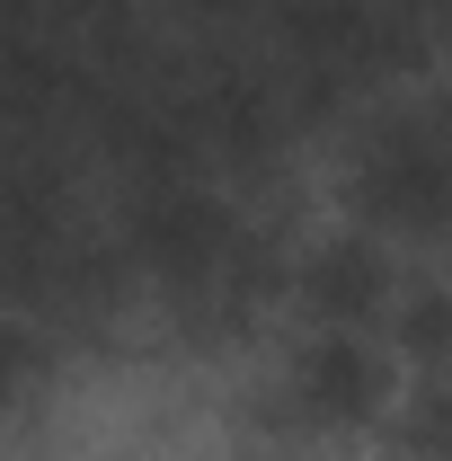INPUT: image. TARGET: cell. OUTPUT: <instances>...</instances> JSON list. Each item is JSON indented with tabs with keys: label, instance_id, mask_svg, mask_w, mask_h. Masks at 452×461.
<instances>
[{
	"label": "cell",
	"instance_id": "obj_5",
	"mask_svg": "<svg viewBox=\"0 0 452 461\" xmlns=\"http://www.w3.org/2000/svg\"><path fill=\"white\" fill-rule=\"evenodd\" d=\"M382 338L408 373H452V276H408Z\"/></svg>",
	"mask_w": 452,
	"mask_h": 461
},
{
	"label": "cell",
	"instance_id": "obj_2",
	"mask_svg": "<svg viewBox=\"0 0 452 461\" xmlns=\"http://www.w3.org/2000/svg\"><path fill=\"white\" fill-rule=\"evenodd\" d=\"M107 230L133 285H151V302H177L249 249L258 213L231 195V177H133L107 195Z\"/></svg>",
	"mask_w": 452,
	"mask_h": 461
},
{
	"label": "cell",
	"instance_id": "obj_3",
	"mask_svg": "<svg viewBox=\"0 0 452 461\" xmlns=\"http://www.w3.org/2000/svg\"><path fill=\"white\" fill-rule=\"evenodd\" d=\"M408 364L391 355L382 329H302V346L284 355V373L267 382V426L276 435H364L399 408Z\"/></svg>",
	"mask_w": 452,
	"mask_h": 461
},
{
	"label": "cell",
	"instance_id": "obj_6",
	"mask_svg": "<svg viewBox=\"0 0 452 461\" xmlns=\"http://www.w3.org/2000/svg\"><path fill=\"white\" fill-rule=\"evenodd\" d=\"M399 461H452V373H408L391 408Z\"/></svg>",
	"mask_w": 452,
	"mask_h": 461
},
{
	"label": "cell",
	"instance_id": "obj_4",
	"mask_svg": "<svg viewBox=\"0 0 452 461\" xmlns=\"http://www.w3.org/2000/svg\"><path fill=\"white\" fill-rule=\"evenodd\" d=\"M399 285H408V276H399L391 240L364 230V222H338V230H320V240L293 249L284 302H293L302 329H391Z\"/></svg>",
	"mask_w": 452,
	"mask_h": 461
},
{
	"label": "cell",
	"instance_id": "obj_1",
	"mask_svg": "<svg viewBox=\"0 0 452 461\" xmlns=\"http://www.w3.org/2000/svg\"><path fill=\"white\" fill-rule=\"evenodd\" d=\"M346 222L382 240L452 230V98H373L346 124Z\"/></svg>",
	"mask_w": 452,
	"mask_h": 461
},
{
	"label": "cell",
	"instance_id": "obj_7",
	"mask_svg": "<svg viewBox=\"0 0 452 461\" xmlns=\"http://www.w3.org/2000/svg\"><path fill=\"white\" fill-rule=\"evenodd\" d=\"M177 36H258L267 27V0H169Z\"/></svg>",
	"mask_w": 452,
	"mask_h": 461
}]
</instances>
